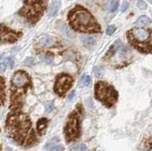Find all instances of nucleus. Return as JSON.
<instances>
[{"label": "nucleus", "instance_id": "nucleus-31", "mask_svg": "<svg viewBox=\"0 0 152 151\" xmlns=\"http://www.w3.org/2000/svg\"><path fill=\"white\" fill-rule=\"evenodd\" d=\"M149 1H150V2H151V3H152V0H149Z\"/></svg>", "mask_w": 152, "mask_h": 151}, {"label": "nucleus", "instance_id": "nucleus-4", "mask_svg": "<svg viewBox=\"0 0 152 151\" xmlns=\"http://www.w3.org/2000/svg\"><path fill=\"white\" fill-rule=\"evenodd\" d=\"M127 38L141 53H152V31L144 28L132 29L127 32Z\"/></svg>", "mask_w": 152, "mask_h": 151}, {"label": "nucleus", "instance_id": "nucleus-24", "mask_svg": "<svg viewBox=\"0 0 152 151\" xmlns=\"http://www.w3.org/2000/svg\"><path fill=\"white\" fill-rule=\"evenodd\" d=\"M86 149H87V145L86 144H78L73 148V150L75 151H85Z\"/></svg>", "mask_w": 152, "mask_h": 151}, {"label": "nucleus", "instance_id": "nucleus-16", "mask_svg": "<svg viewBox=\"0 0 152 151\" xmlns=\"http://www.w3.org/2000/svg\"><path fill=\"white\" fill-rule=\"evenodd\" d=\"M81 41L83 42V44L87 47L93 46L95 44V39L92 36H88V35H84L81 37Z\"/></svg>", "mask_w": 152, "mask_h": 151}, {"label": "nucleus", "instance_id": "nucleus-19", "mask_svg": "<svg viewBox=\"0 0 152 151\" xmlns=\"http://www.w3.org/2000/svg\"><path fill=\"white\" fill-rule=\"evenodd\" d=\"M150 22H151L150 18L145 16V15H144V16H141L139 19L137 20L136 24L137 25H147V24H149Z\"/></svg>", "mask_w": 152, "mask_h": 151}, {"label": "nucleus", "instance_id": "nucleus-9", "mask_svg": "<svg viewBox=\"0 0 152 151\" xmlns=\"http://www.w3.org/2000/svg\"><path fill=\"white\" fill-rule=\"evenodd\" d=\"M20 34L17 32H14L13 31L7 29L4 26L1 27V42L2 43H13L15 42Z\"/></svg>", "mask_w": 152, "mask_h": 151}, {"label": "nucleus", "instance_id": "nucleus-2", "mask_svg": "<svg viewBox=\"0 0 152 151\" xmlns=\"http://www.w3.org/2000/svg\"><path fill=\"white\" fill-rule=\"evenodd\" d=\"M32 88L31 79L26 71L18 70L11 80V109H19L30 89Z\"/></svg>", "mask_w": 152, "mask_h": 151}, {"label": "nucleus", "instance_id": "nucleus-10", "mask_svg": "<svg viewBox=\"0 0 152 151\" xmlns=\"http://www.w3.org/2000/svg\"><path fill=\"white\" fill-rule=\"evenodd\" d=\"M53 42H54L53 38L48 34H43L38 39V44L42 47H50L53 44Z\"/></svg>", "mask_w": 152, "mask_h": 151}, {"label": "nucleus", "instance_id": "nucleus-29", "mask_svg": "<svg viewBox=\"0 0 152 151\" xmlns=\"http://www.w3.org/2000/svg\"><path fill=\"white\" fill-rule=\"evenodd\" d=\"M63 150H64V148H63V146H62V145H56L51 151H63Z\"/></svg>", "mask_w": 152, "mask_h": 151}, {"label": "nucleus", "instance_id": "nucleus-21", "mask_svg": "<svg viewBox=\"0 0 152 151\" xmlns=\"http://www.w3.org/2000/svg\"><path fill=\"white\" fill-rule=\"evenodd\" d=\"M40 59L42 61H44V62H46L47 64H50L52 62V57L51 56H49L47 54H44V55H41L40 56Z\"/></svg>", "mask_w": 152, "mask_h": 151}, {"label": "nucleus", "instance_id": "nucleus-18", "mask_svg": "<svg viewBox=\"0 0 152 151\" xmlns=\"http://www.w3.org/2000/svg\"><path fill=\"white\" fill-rule=\"evenodd\" d=\"M6 85H5V80L3 77H1V105L4 106L5 101H6Z\"/></svg>", "mask_w": 152, "mask_h": 151}, {"label": "nucleus", "instance_id": "nucleus-3", "mask_svg": "<svg viewBox=\"0 0 152 151\" xmlns=\"http://www.w3.org/2000/svg\"><path fill=\"white\" fill-rule=\"evenodd\" d=\"M69 20L74 30L84 32H99L101 31L91 13L80 6L69 12Z\"/></svg>", "mask_w": 152, "mask_h": 151}, {"label": "nucleus", "instance_id": "nucleus-15", "mask_svg": "<svg viewBox=\"0 0 152 151\" xmlns=\"http://www.w3.org/2000/svg\"><path fill=\"white\" fill-rule=\"evenodd\" d=\"M58 27H59V31L61 32H63L65 35H66L68 37H72L73 36V34H74L73 32L71 31L65 24H63V23H61V22L58 23Z\"/></svg>", "mask_w": 152, "mask_h": 151}, {"label": "nucleus", "instance_id": "nucleus-20", "mask_svg": "<svg viewBox=\"0 0 152 151\" xmlns=\"http://www.w3.org/2000/svg\"><path fill=\"white\" fill-rule=\"evenodd\" d=\"M93 73L97 78H101L104 74V69L102 67H95L93 69Z\"/></svg>", "mask_w": 152, "mask_h": 151}, {"label": "nucleus", "instance_id": "nucleus-1", "mask_svg": "<svg viewBox=\"0 0 152 151\" xmlns=\"http://www.w3.org/2000/svg\"><path fill=\"white\" fill-rule=\"evenodd\" d=\"M5 128L10 138L23 147H31L38 143L30 117L20 109H13L9 113Z\"/></svg>", "mask_w": 152, "mask_h": 151}, {"label": "nucleus", "instance_id": "nucleus-7", "mask_svg": "<svg viewBox=\"0 0 152 151\" xmlns=\"http://www.w3.org/2000/svg\"><path fill=\"white\" fill-rule=\"evenodd\" d=\"M72 84H73V78L70 75L66 73H61L59 75H57V77L55 79L53 90L58 96L64 98L66 92L72 87Z\"/></svg>", "mask_w": 152, "mask_h": 151}, {"label": "nucleus", "instance_id": "nucleus-12", "mask_svg": "<svg viewBox=\"0 0 152 151\" xmlns=\"http://www.w3.org/2000/svg\"><path fill=\"white\" fill-rule=\"evenodd\" d=\"M61 6V1L60 0H54L52 4L50 5V9H49V16L50 17H53L55 16L57 13H58V11Z\"/></svg>", "mask_w": 152, "mask_h": 151}, {"label": "nucleus", "instance_id": "nucleus-23", "mask_svg": "<svg viewBox=\"0 0 152 151\" xmlns=\"http://www.w3.org/2000/svg\"><path fill=\"white\" fill-rule=\"evenodd\" d=\"M33 64H34V59L32 57H28L25 59V61H24V65L27 66V67H31V66H32Z\"/></svg>", "mask_w": 152, "mask_h": 151}, {"label": "nucleus", "instance_id": "nucleus-30", "mask_svg": "<svg viewBox=\"0 0 152 151\" xmlns=\"http://www.w3.org/2000/svg\"><path fill=\"white\" fill-rule=\"evenodd\" d=\"M75 96V91H73V92H71L69 95V97H68V99H69V101H70L71 99H72L73 97Z\"/></svg>", "mask_w": 152, "mask_h": 151}, {"label": "nucleus", "instance_id": "nucleus-5", "mask_svg": "<svg viewBox=\"0 0 152 151\" xmlns=\"http://www.w3.org/2000/svg\"><path fill=\"white\" fill-rule=\"evenodd\" d=\"M81 114H82V108L80 105H78L66 119V125L64 127V135L68 143H71V142H74L80 138Z\"/></svg>", "mask_w": 152, "mask_h": 151}, {"label": "nucleus", "instance_id": "nucleus-27", "mask_svg": "<svg viewBox=\"0 0 152 151\" xmlns=\"http://www.w3.org/2000/svg\"><path fill=\"white\" fill-rule=\"evenodd\" d=\"M52 109H53V102H50L49 104H47V106H46V111L47 112H50Z\"/></svg>", "mask_w": 152, "mask_h": 151}, {"label": "nucleus", "instance_id": "nucleus-22", "mask_svg": "<svg viewBox=\"0 0 152 151\" xmlns=\"http://www.w3.org/2000/svg\"><path fill=\"white\" fill-rule=\"evenodd\" d=\"M137 7L141 9V10H145L147 5H146V3L144 1V0H138L137 1Z\"/></svg>", "mask_w": 152, "mask_h": 151}, {"label": "nucleus", "instance_id": "nucleus-17", "mask_svg": "<svg viewBox=\"0 0 152 151\" xmlns=\"http://www.w3.org/2000/svg\"><path fill=\"white\" fill-rule=\"evenodd\" d=\"M90 83H91V78H90L89 75H87V74L83 75V76L81 77L80 82H79L81 87H88L90 85Z\"/></svg>", "mask_w": 152, "mask_h": 151}, {"label": "nucleus", "instance_id": "nucleus-6", "mask_svg": "<svg viewBox=\"0 0 152 151\" xmlns=\"http://www.w3.org/2000/svg\"><path fill=\"white\" fill-rule=\"evenodd\" d=\"M94 92L95 98L107 108L112 107L118 101L119 95L117 90L106 82L99 81L95 84Z\"/></svg>", "mask_w": 152, "mask_h": 151}, {"label": "nucleus", "instance_id": "nucleus-13", "mask_svg": "<svg viewBox=\"0 0 152 151\" xmlns=\"http://www.w3.org/2000/svg\"><path fill=\"white\" fill-rule=\"evenodd\" d=\"M104 9H107L109 12H115L118 8V2L116 0H104L103 1Z\"/></svg>", "mask_w": 152, "mask_h": 151}, {"label": "nucleus", "instance_id": "nucleus-28", "mask_svg": "<svg viewBox=\"0 0 152 151\" xmlns=\"http://www.w3.org/2000/svg\"><path fill=\"white\" fill-rule=\"evenodd\" d=\"M128 9V3L127 2H125V3H123V5H122V8H121V12H126V10Z\"/></svg>", "mask_w": 152, "mask_h": 151}, {"label": "nucleus", "instance_id": "nucleus-25", "mask_svg": "<svg viewBox=\"0 0 152 151\" xmlns=\"http://www.w3.org/2000/svg\"><path fill=\"white\" fill-rule=\"evenodd\" d=\"M55 144H53V143H51V142H49V143H47V144L45 145V148L47 149V150H49V151H51L52 149H53L54 147H55Z\"/></svg>", "mask_w": 152, "mask_h": 151}, {"label": "nucleus", "instance_id": "nucleus-11", "mask_svg": "<svg viewBox=\"0 0 152 151\" xmlns=\"http://www.w3.org/2000/svg\"><path fill=\"white\" fill-rule=\"evenodd\" d=\"M48 124H49V121L46 118H42L39 121L37 122V132L39 135H44L46 129H47V126Z\"/></svg>", "mask_w": 152, "mask_h": 151}, {"label": "nucleus", "instance_id": "nucleus-14", "mask_svg": "<svg viewBox=\"0 0 152 151\" xmlns=\"http://www.w3.org/2000/svg\"><path fill=\"white\" fill-rule=\"evenodd\" d=\"M14 59L11 56H9V57H6L1 63V70L4 71L5 68H9V69H12L14 67Z\"/></svg>", "mask_w": 152, "mask_h": 151}, {"label": "nucleus", "instance_id": "nucleus-26", "mask_svg": "<svg viewBox=\"0 0 152 151\" xmlns=\"http://www.w3.org/2000/svg\"><path fill=\"white\" fill-rule=\"evenodd\" d=\"M115 30H116V28L115 27H113V26H109V27H107V34H108V35H111L114 31H115Z\"/></svg>", "mask_w": 152, "mask_h": 151}, {"label": "nucleus", "instance_id": "nucleus-8", "mask_svg": "<svg viewBox=\"0 0 152 151\" xmlns=\"http://www.w3.org/2000/svg\"><path fill=\"white\" fill-rule=\"evenodd\" d=\"M43 0H25V6L23 9V15L32 21L36 20L43 9Z\"/></svg>", "mask_w": 152, "mask_h": 151}]
</instances>
